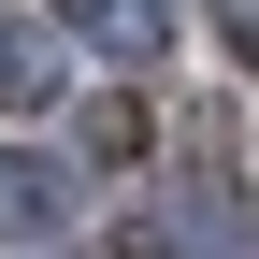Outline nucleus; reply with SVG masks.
<instances>
[{"mask_svg": "<svg viewBox=\"0 0 259 259\" xmlns=\"http://www.w3.org/2000/svg\"><path fill=\"white\" fill-rule=\"evenodd\" d=\"M72 29L101 58H158V44H173V0H72Z\"/></svg>", "mask_w": 259, "mask_h": 259, "instance_id": "f257e3e1", "label": "nucleus"}, {"mask_svg": "<svg viewBox=\"0 0 259 259\" xmlns=\"http://www.w3.org/2000/svg\"><path fill=\"white\" fill-rule=\"evenodd\" d=\"M44 87H58V58H44V44H29V29H15V15H0V115H29V101H44Z\"/></svg>", "mask_w": 259, "mask_h": 259, "instance_id": "f03ea898", "label": "nucleus"}, {"mask_svg": "<svg viewBox=\"0 0 259 259\" xmlns=\"http://www.w3.org/2000/svg\"><path fill=\"white\" fill-rule=\"evenodd\" d=\"M231 44H245V58H259V0H231Z\"/></svg>", "mask_w": 259, "mask_h": 259, "instance_id": "7ed1b4c3", "label": "nucleus"}]
</instances>
